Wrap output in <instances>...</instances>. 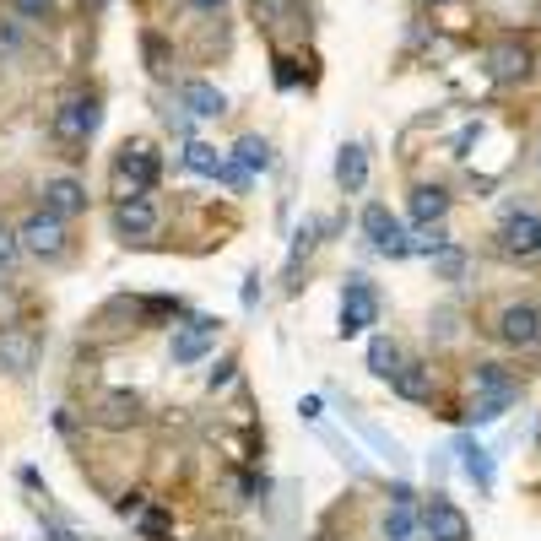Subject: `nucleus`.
Segmentation results:
<instances>
[{
  "mask_svg": "<svg viewBox=\"0 0 541 541\" xmlns=\"http://www.w3.org/2000/svg\"><path fill=\"white\" fill-rule=\"evenodd\" d=\"M379 309H385L379 287L368 282V276H347V282H341V314H336L341 341H347V336H363L368 325H379Z\"/></svg>",
  "mask_w": 541,
  "mask_h": 541,
  "instance_id": "obj_1",
  "label": "nucleus"
},
{
  "mask_svg": "<svg viewBox=\"0 0 541 541\" xmlns=\"http://www.w3.org/2000/svg\"><path fill=\"white\" fill-rule=\"evenodd\" d=\"M217 179H228V184H233V190H244V184H249V174H244V168H239V163H222V174H217Z\"/></svg>",
  "mask_w": 541,
  "mask_h": 541,
  "instance_id": "obj_34",
  "label": "nucleus"
},
{
  "mask_svg": "<svg viewBox=\"0 0 541 541\" xmlns=\"http://www.w3.org/2000/svg\"><path fill=\"white\" fill-rule=\"evenodd\" d=\"M390 504H417V493H412L406 482H395V487H390Z\"/></svg>",
  "mask_w": 541,
  "mask_h": 541,
  "instance_id": "obj_37",
  "label": "nucleus"
},
{
  "mask_svg": "<svg viewBox=\"0 0 541 541\" xmlns=\"http://www.w3.org/2000/svg\"><path fill=\"white\" fill-rule=\"evenodd\" d=\"M33 363H38V341L28 331L0 336V368H6V374H28Z\"/></svg>",
  "mask_w": 541,
  "mask_h": 541,
  "instance_id": "obj_20",
  "label": "nucleus"
},
{
  "mask_svg": "<svg viewBox=\"0 0 541 541\" xmlns=\"http://www.w3.org/2000/svg\"><path fill=\"white\" fill-rule=\"evenodd\" d=\"M363 233H368V244H374L379 255H390V260H406V255H412V239L401 233V217H395L385 201L363 206Z\"/></svg>",
  "mask_w": 541,
  "mask_h": 541,
  "instance_id": "obj_5",
  "label": "nucleus"
},
{
  "mask_svg": "<svg viewBox=\"0 0 541 541\" xmlns=\"http://www.w3.org/2000/svg\"><path fill=\"white\" fill-rule=\"evenodd\" d=\"M336 184H341L347 195L363 190V184H368V147H358V141H352V147L336 152Z\"/></svg>",
  "mask_w": 541,
  "mask_h": 541,
  "instance_id": "obj_21",
  "label": "nucleus"
},
{
  "mask_svg": "<svg viewBox=\"0 0 541 541\" xmlns=\"http://www.w3.org/2000/svg\"><path fill=\"white\" fill-rule=\"evenodd\" d=\"M390 390L401 395V401H412V406H428L433 401V363H401L395 368V379H390Z\"/></svg>",
  "mask_w": 541,
  "mask_h": 541,
  "instance_id": "obj_11",
  "label": "nucleus"
},
{
  "mask_svg": "<svg viewBox=\"0 0 541 541\" xmlns=\"http://www.w3.org/2000/svg\"><path fill=\"white\" fill-rule=\"evenodd\" d=\"M157 184V152L152 147H125L120 163H114V190H120V201H141Z\"/></svg>",
  "mask_w": 541,
  "mask_h": 541,
  "instance_id": "obj_4",
  "label": "nucleus"
},
{
  "mask_svg": "<svg viewBox=\"0 0 541 541\" xmlns=\"http://www.w3.org/2000/svg\"><path fill=\"white\" fill-rule=\"evenodd\" d=\"M493 331H498V341H504V347H514V352H536V347H541V303H536V298L504 303Z\"/></svg>",
  "mask_w": 541,
  "mask_h": 541,
  "instance_id": "obj_2",
  "label": "nucleus"
},
{
  "mask_svg": "<svg viewBox=\"0 0 541 541\" xmlns=\"http://www.w3.org/2000/svg\"><path fill=\"white\" fill-rule=\"evenodd\" d=\"M141 498H147V493H125V498H120V504H114V509H120L125 520H130V514H141Z\"/></svg>",
  "mask_w": 541,
  "mask_h": 541,
  "instance_id": "obj_36",
  "label": "nucleus"
},
{
  "mask_svg": "<svg viewBox=\"0 0 541 541\" xmlns=\"http://www.w3.org/2000/svg\"><path fill=\"white\" fill-rule=\"evenodd\" d=\"M471 390L477 395H520V379H514L504 363L487 358V363H471Z\"/></svg>",
  "mask_w": 541,
  "mask_h": 541,
  "instance_id": "obj_18",
  "label": "nucleus"
},
{
  "mask_svg": "<svg viewBox=\"0 0 541 541\" xmlns=\"http://www.w3.org/2000/svg\"><path fill=\"white\" fill-rule=\"evenodd\" d=\"M136 417H141V395L136 390H109L98 401V422H103V428H130Z\"/></svg>",
  "mask_w": 541,
  "mask_h": 541,
  "instance_id": "obj_17",
  "label": "nucleus"
},
{
  "mask_svg": "<svg viewBox=\"0 0 541 541\" xmlns=\"http://www.w3.org/2000/svg\"><path fill=\"white\" fill-rule=\"evenodd\" d=\"M184 168H190V174L217 179V174H222V152L206 147V141H190V147H184Z\"/></svg>",
  "mask_w": 541,
  "mask_h": 541,
  "instance_id": "obj_24",
  "label": "nucleus"
},
{
  "mask_svg": "<svg viewBox=\"0 0 541 541\" xmlns=\"http://www.w3.org/2000/svg\"><path fill=\"white\" fill-rule=\"evenodd\" d=\"M422 531H428V541H471V520L455 498L433 493L428 504H422Z\"/></svg>",
  "mask_w": 541,
  "mask_h": 541,
  "instance_id": "obj_6",
  "label": "nucleus"
},
{
  "mask_svg": "<svg viewBox=\"0 0 541 541\" xmlns=\"http://www.w3.org/2000/svg\"><path fill=\"white\" fill-rule=\"evenodd\" d=\"M487 65H493L498 87H514V82H525V76L536 71V55H531V44H520V38H504V44H493Z\"/></svg>",
  "mask_w": 541,
  "mask_h": 541,
  "instance_id": "obj_10",
  "label": "nucleus"
},
{
  "mask_svg": "<svg viewBox=\"0 0 541 541\" xmlns=\"http://www.w3.org/2000/svg\"><path fill=\"white\" fill-rule=\"evenodd\" d=\"M233 368H239V363H233V358H222V363L206 374V390H228V385H233Z\"/></svg>",
  "mask_w": 541,
  "mask_h": 541,
  "instance_id": "obj_31",
  "label": "nucleus"
},
{
  "mask_svg": "<svg viewBox=\"0 0 541 541\" xmlns=\"http://www.w3.org/2000/svg\"><path fill=\"white\" fill-rule=\"evenodd\" d=\"M136 309L147 314V320H168V314H179V309H184V303H179V298H168V293H157V298H141Z\"/></svg>",
  "mask_w": 541,
  "mask_h": 541,
  "instance_id": "obj_28",
  "label": "nucleus"
},
{
  "mask_svg": "<svg viewBox=\"0 0 541 541\" xmlns=\"http://www.w3.org/2000/svg\"><path fill=\"white\" fill-rule=\"evenodd\" d=\"M298 412H303V422H320V412H325V406H320V395H309V401H298Z\"/></svg>",
  "mask_w": 541,
  "mask_h": 541,
  "instance_id": "obj_35",
  "label": "nucleus"
},
{
  "mask_svg": "<svg viewBox=\"0 0 541 541\" xmlns=\"http://www.w3.org/2000/svg\"><path fill=\"white\" fill-rule=\"evenodd\" d=\"M44 211H49V217H60V222L82 217V211H87V190L76 179H49L44 184Z\"/></svg>",
  "mask_w": 541,
  "mask_h": 541,
  "instance_id": "obj_12",
  "label": "nucleus"
},
{
  "mask_svg": "<svg viewBox=\"0 0 541 541\" xmlns=\"http://www.w3.org/2000/svg\"><path fill=\"white\" fill-rule=\"evenodd\" d=\"M433 276H444V282H460V276H466V249H460V244H444L439 255H433Z\"/></svg>",
  "mask_w": 541,
  "mask_h": 541,
  "instance_id": "obj_27",
  "label": "nucleus"
},
{
  "mask_svg": "<svg viewBox=\"0 0 541 541\" xmlns=\"http://www.w3.org/2000/svg\"><path fill=\"white\" fill-rule=\"evenodd\" d=\"M536 174H541V147H536Z\"/></svg>",
  "mask_w": 541,
  "mask_h": 541,
  "instance_id": "obj_40",
  "label": "nucleus"
},
{
  "mask_svg": "<svg viewBox=\"0 0 541 541\" xmlns=\"http://www.w3.org/2000/svg\"><path fill=\"white\" fill-rule=\"evenodd\" d=\"M141 536H147V541H163V536H168V514H163V509H147V514H141Z\"/></svg>",
  "mask_w": 541,
  "mask_h": 541,
  "instance_id": "obj_29",
  "label": "nucleus"
},
{
  "mask_svg": "<svg viewBox=\"0 0 541 541\" xmlns=\"http://www.w3.org/2000/svg\"><path fill=\"white\" fill-rule=\"evenodd\" d=\"M536 444H541V433H536Z\"/></svg>",
  "mask_w": 541,
  "mask_h": 541,
  "instance_id": "obj_42",
  "label": "nucleus"
},
{
  "mask_svg": "<svg viewBox=\"0 0 541 541\" xmlns=\"http://www.w3.org/2000/svg\"><path fill=\"white\" fill-rule=\"evenodd\" d=\"M514 401H520V395H477V401L466 406V417L477 422V428H487V422H498V417H504Z\"/></svg>",
  "mask_w": 541,
  "mask_h": 541,
  "instance_id": "obj_25",
  "label": "nucleus"
},
{
  "mask_svg": "<svg viewBox=\"0 0 541 541\" xmlns=\"http://www.w3.org/2000/svg\"><path fill=\"white\" fill-rule=\"evenodd\" d=\"M406 211H412L417 228H439V222L450 217V190H439V184H417Z\"/></svg>",
  "mask_w": 541,
  "mask_h": 541,
  "instance_id": "obj_14",
  "label": "nucleus"
},
{
  "mask_svg": "<svg viewBox=\"0 0 541 541\" xmlns=\"http://www.w3.org/2000/svg\"><path fill=\"white\" fill-rule=\"evenodd\" d=\"M531 260H541V244H536V255H531Z\"/></svg>",
  "mask_w": 541,
  "mask_h": 541,
  "instance_id": "obj_41",
  "label": "nucleus"
},
{
  "mask_svg": "<svg viewBox=\"0 0 541 541\" xmlns=\"http://www.w3.org/2000/svg\"><path fill=\"white\" fill-rule=\"evenodd\" d=\"M217 331H222V320H211V314H190V320L174 331V363H201L211 347H217Z\"/></svg>",
  "mask_w": 541,
  "mask_h": 541,
  "instance_id": "obj_8",
  "label": "nucleus"
},
{
  "mask_svg": "<svg viewBox=\"0 0 541 541\" xmlns=\"http://www.w3.org/2000/svg\"><path fill=\"white\" fill-rule=\"evenodd\" d=\"M249 11H255V22H260L266 33L303 28V6H298V0H249Z\"/></svg>",
  "mask_w": 541,
  "mask_h": 541,
  "instance_id": "obj_16",
  "label": "nucleus"
},
{
  "mask_svg": "<svg viewBox=\"0 0 541 541\" xmlns=\"http://www.w3.org/2000/svg\"><path fill=\"white\" fill-rule=\"evenodd\" d=\"M498 244H504V255L531 260V255H536V244H541V217H536L531 206L504 211V222H498Z\"/></svg>",
  "mask_w": 541,
  "mask_h": 541,
  "instance_id": "obj_7",
  "label": "nucleus"
},
{
  "mask_svg": "<svg viewBox=\"0 0 541 541\" xmlns=\"http://www.w3.org/2000/svg\"><path fill=\"white\" fill-rule=\"evenodd\" d=\"M44 541H82V536H76L60 514H44Z\"/></svg>",
  "mask_w": 541,
  "mask_h": 541,
  "instance_id": "obj_30",
  "label": "nucleus"
},
{
  "mask_svg": "<svg viewBox=\"0 0 541 541\" xmlns=\"http://www.w3.org/2000/svg\"><path fill=\"white\" fill-rule=\"evenodd\" d=\"M179 103L195 114V120H217V114L228 109V98H222L211 82H184V87H179Z\"/></svg>",
  "mask_w": 541,
  "mask_h": 541,
  "instance_id": "obj_19",
  "label": "nucleus"
},
{
  "mask_svg": "<svg viewBox=\"0 0 541 541\" xmlns=\"http://www.w3.org/2000/svg\"><path fill=\"white\" fill-rule=\"evenodd\" d=\"M455 455H460V471H466V482H477V493H493V450H487V444H477V439H460Z\"/></svg>",
  "mask_w": 541,
  "mask_h": 541,
  "instance_id": "obj_15",
  "label": "nucleus"
},
{
  "mask_svg": "<svg viewBox=\"0 0 541 541\" xmlns=\"http://www.w3.org/2000/svg\"><path fill=\"white\" fill-rule=\"evenodd\" d=\"M103 125V109H98V98H65L60 109H55V120H49V130L65 141V147H87L92 141V130Z\"/></svg>",
  "mask_w": 541,
  "mask_h": 541,
  "instance_id": "obj_3",
  "label": "nucleus"
},
{
  "mask_svg": "<svg viewBox=\"0 0 541 541\" xmlns=\"http://www.w3.org/2000/svg\"><path fill=\"white\" fill-rule=\"evenodd\" d=\"M17 239H22V249H28V255H38V260H60V255H65V222L49 217V211H38V217L22 222Z\"/></svg>",
  "mask_w": 541,
  "mask_h": 541,
  "instance_id": "obj_9",
  "label": "nucleus"
},
{
  "mask_svg": "<svg viewBox=\"0 0 541 541\" xmlns=\"http://www.w3.org/2000/svg\"><path fill=\"white\" fill-rule=\"evenodd\" d=\"M114 233L120 239H147V233H157V206L141 195V201H120L114 206Z\"/></svg>",
  "mask_w": 541,
  "mask_h": 541,
  "instance_id": "obj_13",
  "label": "nucleus"
},
{
  "mask_svg": "<svg viewBox=\"0 0 541 541\" xmlns=\"http://www.w3.org/2000/svg\"><path fill=\"white\" fill-rule=\"evenodd\" d=\"M255 303H260V276H249L244 282V309H255Z\"/></svg>",
  "mask_w": 541,
  "mask_h": 541,
  "instance_id": "obj_38",
  "label": "nucleus"
},
{
  "mask_svg": "<svg viewBox=\"0 0 541 541\" xmlns=\"http://www.w3.org/2000/svg\"><path fill=\"white\" fill-rule=\"evenodd\" d=\"M17 255H22V239L17 233H0V266H17Z\"/></svg>",
  "mask_w": 541,
  "mask_h": 541,
  "instance_id": "obj_32",
  "label": "nucleus"
},
{
  "mask_svg": "<svg viewBox=\"0 0 541 541\" xmlns=\"http://www.w3.org/2000/svg\"><path fill=\"white\" fill-rule=\"evenodd\" d=\"M190 6H195V11H217L222 0H190Z\"/></svg>",
  "mask_w": 541,
  "mask_h": 541,
  "instance_id": "obj_39",
  "label": "nucleus"
},
{
  "mask_svg": "<svg viewBox=\"0 0 541 541\" xmlns=\"http://www.w3.org/2000/svg\"><path fill=\"white\" fill-rule=\"evenodd\" d=\"M233 152H239V168H244V174H266V168L276 163V157H271V147H266L260 136H244Z\"/></svg>",
  "mask_w": 541,
  "mask_h": 541,
  "instance_id": "obj_26",
  "label": "nucleus"
},
{
  "mask_svg": "<svg viewBox=\"0 0 541 541\" xmlns=\"http://www.w3.org/2000/svg\"><path fill=\"white\" fill-rule=\"evenodd\" d=\"M406 358H401V347H395L390 336H374L368 341V374L374 379H395V368H401Z\"/></svg>",
  "mask_w": 541,
  "mask_h": 541,
  "instance_id": "obj_22",
  "label": "nucleus"
},
{
  "mask_svg": "<svg viewBox=\"0 0 541 541\" xmlns=\"http://www.w3.org/2000/svg\"><path fill=\"white\" fill-rule=\"evenodd\" d=\"M11 6H17V17H28V22L49 17V0H11Z\"/></svg>",
  "mask_w": 541,
  "mask_h": 541,
  "instance_id": "obj_33",
  "label": "nucleus"
},
{
  "mask_svg": "<svg viewBox=\"0 0 541 541\" xmlns=\"http://www.w3.org/2000/svg\"><path fill=\"white\" fill-rule=\"evenodd\" d=\"M417 525H422L417 504H390V509H385V541H412Z\"/></svg>",
  "mask_w": 541,
  "mask_h": 541,
  "instance_id": "obj_23",
  "label": "nucleus"
}]
</instances>
